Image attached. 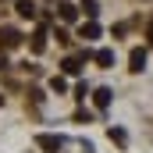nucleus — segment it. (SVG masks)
Segmentation results:
<instances>
[{"mask_svg":"<svg viewBox=\"0 0 153 153\" xmlns=\"http://www.w3.org/2000/svg\"><path fill=\"white\" fill-rule=\"evenodd\" d=\"M18 43H22V32H18V29H11V25L0 29V50H14Z\"/></svg>","mask_w":153,"mask_h":153,"instance_id":"f257e3e1","label":"nucleus"},{"mask_svg":"<svg viewBox=\"0 0 153 153\" xmlns=\"http://www.w3.org/2000/svg\"><path fill=\"white\" fill-rule=\"evenodd\" d=\"M85 61H89V50H82V53H75V57H68V61H64V64H61V68H64V71H68V75H78V71H82V64H85Z\"/></svg>","mask_w":153,"mask_h":153,"instance_id":"f03ea898","label":"nucleus"},{"mask_svg":"<svg viewBox=\"0 0 153 153\" xmlns=\"http://www.w3.org/2000/svg\"><path fill=\"white\" fill-rule=\"evenodd\" d=\"M36 143H39V150H46V153H57L61 146H64L61 135H36Z\"/></svg>","mask_w":153,"mask_h":153,"instance_id":"7ed1b4c3","label":"nucleus"},{"mask_svg":"<svg viewBox=\"0 0 153 153\" xmlns=\"http://www.w3.org/2000/svg\"><path fill=\"white\" fill-rule=\"evenodd\" d=\"M128 64H132V71H135V75H139V71H143V68H146V50H143V46H135V50H132V53H128Z\"/></svg>","mask_w":153,"mask_h":153,"instance_id":"20e7f679","label":"nucleus"},{"mask_svg":"<svg viewBox=\"0 0 153 153\" xmlns=\"http://www.w3.org/2000/svg\"><path fill=\"white\" fill-rule=\"evenodd\" d=\"M78 39H100V25H96V22L89 18V22H85V25L78 29Z\"/></svg>","mask_w":153,"mask_h":153,"instance_id":"39448f33","label":"nucleus"},{"mask_svg":"<svg viewBox=\"0 0 153 153\" xmlns=\"http://www.w3.org/2000/svg\"><path fill=\"white\" fill-rule=\"evenodd\" d=\"M93 61H96L100 68H111V64H114V50H107V46H103V50H96V53H93Z\"/></svg>","mask_w":153,"mask_h":153,"instance_id":"423d86ee","label":"nucleus"},{"mask_svg":"<svg viewBox=\"0 0 153 153\" xmlns=\"http://www.w3.org/2000/svg\"><path fill=\"white\" fill-rule=\"evenodd\" d=\"M111 96H114L111 89H96V93H93V103H96L100 111H107V107H111Z\"/></svg>","mask_w":153,"mask_h":153,"instance_id":"0eeeda50","label":"nucleus"},{"mask_svg":"<svg viewBox=\"0 0 153 153\" xmlns=\"http://www.w3.org/2000/svg\"><path fill=\"white\" fill-rule=\"evenodd\" d=\"M14 7H18V14H22V18H36V14H39V11H36V4H32V0H18Z\"/></svg>","mask_w":153,"mask_h":153,"instance_id":"6e6552de","label":"nucleus"},{"mask_svg":"<svg viewBox=\"0 0 153 153\" xmlns=\"http://www.w3.org/2000/svg\"><path fill=\"white\" fill-rule=\"evenodd\" d=\"M57 14H61V22H75L78 18V11L71 7V4H57Z\"/></svg>","mask_w":153,"mask_h":153,"instance_id":"1a4fd4ad","label":"nucleus"},{"mask_svg":"<svg viewBox=\"0 0 153 153\" xmlns=\"http://www.w3.org/2000/svg\"><path fill=\"white\" fill-rule=\"evenodd\" d=\"M43 50H46V29H39L32 36V53H43Z\"/></svg>","mask_w":153,"mask_h":153,"instance_id":"9d476101","label":"nucleus"},{"mask_svg":"<svg viewBox=\"0 0 153 153\" xmlns=\"http://www.w3.org/2000/svg\"><path fill=\"white\" fill-rule=\"evenodd\" d=\"M107 135H111V143H117V146H125V143H128V135H125L121 128H111Z\"/></svg>","mask_w":153,"mask_h":153,"instance_id":"9b49d317","label":"nucleus"},{"mask_svg":"<svg viewBox=\"0 0 153 153\" xmlns=\"http://www.w3.org/2000/svg\"><path fill=\"white\" fill-rule=\"evenodd\" d=\"M50 89H53V93H64V89H68V82H64L61 75H53V78H50Z\"/></svg>","mask_w":153,"mask_h":153,"instance_id":"f8f14e48","label":"nucleus"},{"mask_svg":"<svg viewBox=\"0 0 153 153\" xmlns=\"http://www.w3.org/2000/svg\"><path fill=\"white\" fill-rule=\"evenodd\" d=\"M82 11H85V14L93 18V14H96V0H82Z\"/></svg>","mask_w":153,"mask_h":153,"instance_id":"ddd939ff","label":"nucleus"},{"mask_svg":"<svg viewBox=\"0 0 153 153\" xmlns=\"http://www.w3.org/2000/svg\"><path fill=\"white\" fill-rule=\"evenodd\" d=\"M0 71H7V57H4V50H0Z\"/></svg>","mask_w":153,"mask_h":153,"instance_id":"4468645a","label":"nucleus"},{"mask_svg":"<svg viewBox=\"0 0 153 153\" xmlns=\"http://www.w3.org/2000/svg\"><path fill=\"white\" fill-rule=\"evenodd\" d=\"M146 39H150V43H153V22H150V32H146Z\"/></svg>","mask_w":153,"mask_h":153,"instance_id":"2eb2a0df","label":"nucleus"}]
</instances>
